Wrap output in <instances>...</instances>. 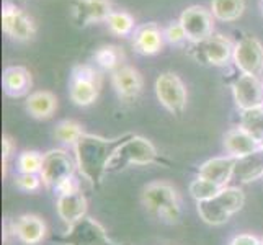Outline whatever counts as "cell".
Segmentation results:
<instances>
[{
  "instance_id": "277c9868",
  "label": "cell",
  "mask_w": 263,
  "mask_h": 245,
  "mask_svg": "<svg viewBox=\"0 0 263 245\" xmlns=\"http://www.w3.org/2000/svg\"><path fill=\"white\" fill-rule=\"evenodd\" d=\"M159 160L154 144L142 136H124L106 165V172H120L131 165H149Z\"/></svg>"
},
{
  "instance_id": "d6a6232c",
  "label": "cell",
  "mask_w": 263,
  "mask_h": 245,
  "mask_svg": "<svg viewBox=\"0 0 263 245\" xmlns=\"http://www.w3.org/2000/svg\"><path fill=\"white\" fill-rule=\"evenodd\" d=\"M229 245H261V239L252 234H239L229 242Z\"/></svg>"
},
{
  "instance_id": "d4e9b609",
  "label": "cell",
  "mask_w": 263,
  "mask_h": 245,
  "mask_svg": "<svg viewBox=\"0 0 263 245\" xmlns=\"http://www.w3.org/2000/svg\"><path fill=\"white\" fill-rule=\"evenodd\" d=\"M93 61L97 67L115 72L116 69L124 66V52L115 44H105L93 52Z\"/></svg>"
},
{
  "instance_id": "e575fe53",
  "label": "cell",
  "mask_w": 263,
  "mask_h": 245,
  "mask_svg": "<svg viewBox=\"0 0 263 245\" xmlns=\"http://www.w3.org/2000/svg\"><path fill=\"white\" fill-rule=\"evenodd\" d=\"M260 10H261V13H263V0H260Z\"/></svg>"
},
{
  "instance_id": "836d02e7",
  "label": "cell",
  "mask_w": 263,
  "mask_h": 245,
  "mask_svg": "<svg viewBox=\"0 0 263 245\" xmlns=\"http://www.w3.org/2000/svg\"><path fill=\"white\" fill-rule=\"evenodd\" d=\"M12 150H13V142L8 136H4L2 138V160H8L12 156Z\"/></svg>"
},
{
  "instance_id": "7c38bea8",
  "label": "cell",
  "mask_w": 263,
  "mask_h": 245,
  "mask_svg": "<svg viewBox=\"0 0 263 245\" xmlns=\"http://www.w3.org/2000/svg\"><path fill=\"white\" fill-rule=\"evenodd\" d=\"M234 102L240 111L263 106V82L260 77L240 74L232 84Z\"/></svg>"
},
{
  "instance_id": "52a82bcc",
  "label": "cell",
  "mask_w": 263,
  "mask_h": 245,
  "mask_svg": "<svg viewBox=\"0 0 263 245\" xmlns=\"http://www.w3.org/2000/svg\"><path fill=\"white\" fill-rule=\"evenodd\" d=\"M76 167V162L69 156V152L62 149H52L43 156L40 177L44 185L56 192L62 183L74 177Z\"/></svg>"
},
{
  "instance_id": "44dd1931",
  "label": "cell",
  "mask_w": 263,
  "mask_h": 245,
  "mask_svg": "<svg viewBox=\"0 0 263 245\" xmlns=\"http://www.w3.org/2000/svg\"><path fill=\"white\" fill-rule=\"evenodd\" d=\"M15 237L25 245H38L46 235V224L40 216L23 214L12 224Z\"/></svg>"
},
{
  "instance_id": "3957f363",
  "label": "cell",
  "mask_w": 263,
  "mask_h": 245,
  "mask_svg": "<svg viewBox=\"0 0 263 245\" xmlns=\"http://www.w3.org/2000/svg\"><path fill=\"white\" fill-rule=\"evenodd\" d=\"M246 204V195L239 186H224L211 199L196 203L199 219L210 225H222Z\"/></svg>"
},
{
  "instance_id": "9c48e42d",
  "label": "cell",
  "mask_w": 263,
  "mask_h": 245,
  "mask_svg": "<svg viewBox=\"0 0 263 245\" xmlns=\"http://www.w3.org/2000/svg\"><path fill=\"white\" fill-rule=\"evenodd\" d=\"M232 61L240 74L260 77L263 74V44L255 36H243L234 44Z\"/></svg>"
},
{
  "instance_id": "d6986e66",
  "label": "cell",
  "mask_w": 263,
  "mask_h": 245,
  "mask_svg": "<svg viewBox=\"0 0 263 245\" xmlns=\"http://www.w3.org/2000/svg\"><path fill=\"white\" fill-rule=\"evenodd\" d=\"M56 210L62 221H64L69 228L82 221L87 214V199L82 195L80 190L76 192H67L58 195Z\"/></svg>"
},
{
  "instance_id": "7a4b0ae2",
  "label": "cell",
  "mask_w": 263,
  "mask_h": 245,
  "mask_svg": "<svg viewBox=\"0 0 263 245\" xmlns=\"http://www.w3.org/2000/svg\"><path fill=\"white\" fill-rule=\"evenodd\" d=\"M142 204L157 219L175 224L181 216V203L178 192L167 181H152L142 190Z\"/></svg>"
},
{
  "instance_id": "7402d4cb",
  "label": "cell",
  "mask_w": 263,
  "mask_h": 245,
  "mask_svg": "<svg viewBox=\"0 0 263 245\" xmlns=\"http://www.w3.org/2000/svg\"><path fill=\"white\" fill-rule=\"evenodd\" d=\"M26 111L34 120H48L54 115L58 108V98L49 90H38L26 97Z\"/></svg>"
},
{
  "instance_id": "9a60e30c",
  "label": "cell",
  "mask_w": 263,
  "mask_h": 245,
  "mask_svg": "<svg viewBox=\"0 0 263 245\" xmlns=\"http://www.w3.org/2000/svg\"><path fill=\"white\" fill-rule=\"evenodd\" d=\"M111 85L120 100H123V102H134L144 88V79L136 67L124 64L120 69L111 72Z\"/></svg>"
},
{
  "instance_id": "ba28073f",
  "label": "cell",
  "mask_w": 263,
  "mask_h": 245,
  "mask_svg": "<svg viewBox=\"0 0 263 245\" xmlns=\"http://www.w3.org/2000/svg\"><path fill=\"white\" fill-rule=\"evenodd\" d=\"M180 23L186 33V40L193 44L204 43L214 34V20L210 8L203 5H190L180 15Z\"/></svg>"
},
{
  "instance_id": "4316f807",
  "label": "cell",
  "mask_w": 263,
  "mask_h": 245,
  "mask_svg": "<svg viewBox=\"0 0 263 245\" xmlns=\"http://www.w3.org/2000/svg\"><path fill=\"white\" fill-rule=\"evenodd\" d=\"M84 129L77 121L72 120H64L61 121L56 129H54V138L62 144H70V146H76V142L82 138Z\"/></svg>"
},
{
  "instance_id": "4dcf8cb0",
  "label": "cell",
  "mask_w": 263,
  "mask_h": 245,
  "mask_svg": "<svg viewBox=\"0 0 263 245\" xmlns=\"http://www.w3.org/2000/svg\"><path fill=\"white\" fill-rule=\"evenodd\" d=\"M164 38L165 43L172 44V46H180L183 44L186 40V33L181 26L180 20H174V22H168V25L164 28Z\"/></svg>"
},
{
  "instance_id": "ac0fdd59",
  "label": "cell",
  "mask_w": 263,
  "mask_h": 245,
  "mask_svg": "<svg viewBox=\"0 0 263 245\" xmlns=\"http://www.w3.org/2000/svg\"><path fill=\"white\" fill-rule=\"evenodd\" d=\"M261 147L263 144L242 126L229 129L224 136V149L228 152V156H232L235 159L246 157Z\"/></svg>"
},
{
  "instance_id": "5b68a950",
  "label": "cell",
  "mask_w": 263,
  "mask_h": 245,
  "mask_svg": "<svg viewBox=\"0 0 263 245\" xmlns=\"http://www.w3.org/2000/svg\"><path fill=\"white\" fill-rule=\"evenodd\" d=\"M102 88V74L92 64H79L69 79V97L77 106H90L97 102Z\"/></svg>"
},
{
  "instance_id": "8fae6325",
  "label": "cell",
  "mask_w": 263,
  "mask_h": 245,
  "mask_svg": "<svg viewBox=\"0 0 263 245\" xmlns=\"http://www.w3.org/2000/svg\"><path fill=\"white\" fill-rule=\"evenodd\" d=\"M111 0H74L70 4V15L79 28H85L93 23H106L113 13Z\"/></svg>"
},
{
  "instance_id": "603a6c76",
  "label": "cell",
  "mask_w": 263,
  "mask_h": 245,
  "mask_svg": "<svg viewBox=\"0 0 263 245\" xmlns=\"http://www.w3.org/2000/svg\"><path fill=\"white\" fill-rule=\"evenodd\" d=\"M234 178L239 180L240 183H250V181L263 178V147L246 157L237 159Z\"/></svg>"
},
{
  "instance_id": "2e32d148",
  "label": "cell",
  "mask_w": 263,
  "mask_h": 245,
  "mask_svg": "<svg viewBox=\"0 0 263 245\" xmlns=\"http://www.w3.org/2000/svg\"><path fill=\"white\" fill-rule=\"evenodd\" d=\"M234 44L229 36L214 33L204 43H201V56L203 59L214 67H224L232 61Z\"/></svg>"
},
{
  "instance_id": "83f0119b",
  "label": "cell",
  "mask_w": 263,
  "mask_h": 245,
  "mask_svg": "<svg viewBox=\"0 0 263 245\" xmlns=\"http://www.w3.org/2000/svg\"><path fill=\"white\" fill-rule=\"evenodd\" d=\"M221 190H222V186L213 183V181H210V180L199 178V177H196L188 186V192L196 203L211 199L213 196H216L217 193H219Z\"/></svg>"
},
{
  "instance_id": "ffe728a7",
  "label": "cell",
  "mask_w": 263,
  "mask_h": 245,
  "mask_svg": "<svg viewBox=\"0 0 263 245\" xmlns=\"http://www.w3.org/2000/svg\"><path fill=\"white\" fill-rule=\"evenodd\" d=\"M2 87L5 95L12 98H20L30 93L33 87L31 72L23 66H8L4 69Z\"/></svg>"
},
{
  "instance_id": "f546056e",
  "label": "cell",
  "mask_w": 263,
  "mask_h": 245,
  "mask_svg": "<svg viewBox=\"0 0 263 245\" xmlns=\"http://www.w3.org/2000/svg\"><path fill=\"white\" fill-rule=\"evenodd\" d=\"M18 174H38L43 167V156L36 150H25L16 159Z\"/></svg>"
},
{
  "instance_id": "8992f818",
  "label": "cell",
  "mask_w": 263,
  "mask_h": 245,
  "mask_svg": "<svg viewBox=\"0 0 263 245\" xmlns=\"http://www.w3.org/2000/svg\"><path fill=\"white\" fill-rule=\"evenodd\" d=\"M156 95L159 103L172 115H181L188 103V90L175 72H162L156 79Z\"/></svg>"
},
{
  "instance_id": "6da1fadb",
  "label": "cell",
  "mask_w": 263,
  "mask_h": 245,
  "mask_svg": "<svg viewBox=\"0 0 263 245\" xmlns=\"http://www.w3.org/2000/svg\"><path fill=\"white\" fill-rule=\"evenodd\" d=\"M123 138L105 139L95 134L84 133L82 138L74 146L80 175L88 180L92 185H98L106 174V165L110 162L115 149L120 146Z\"/></svg>"
},
{
  "instance_id": "e0dca14e",
  "label": "cell",
  "mask_w": 263,
  "mask_h": 245,
  "mask_svg": "<svg viewBox=\"0 0 263 245\" xmlns=\"http://www.w3.org/2000/svg\"><path fill=\"white\" fill-rule=\"evenodd\" d=\"M237 159L232 156H221L213 157L210 160L203 162L198 167V177L210 180L219 186H229V181L234 178V168Z\"/></svg>"
},
{
  "instance_id": "30bf717a",
  "label": "cell",
  "mask_w": 263,
  "mask_h": 245,
  "mask_svg": "<svg viewBox=\"0 0 263 245\" xmlns=\"http://www.w3.org/2000/svg\"><path fill=\"white\" fill-rule=\"evenodd\" d=\"M2 30L10 40L16 43L31 41L36 34L34 20L22 8L12 2L2 5Z\"/></svg>"
},
{
  "instance_id": "d590c367",
  "label": "cell",
  "mask_w": 263,
  "mask_h": 245,
  "mask_svg": "<svg viewBox=\"0 0 263 245\" xmlns=\"http://www.w3.org/2000/svg\"><path fill=\"white\" fill-rule=\"evenodd\" d=\"M261 245H263V239H261Z\"/></svg>"
},
{
  "instance_id": "484cf974",
  "label": "cell",
  "mask_w": 263,
  "mask_h": 245,
  "mask_svg": "<svg viewBox=\"0 0 263 245\" xmlns=\"http://www.w3.org/2000/svg\"><path fill=\"white\" fill-rule=\"evenodd\" d=\"M106 26L115 36H131L136 30L134 16L126 10H115L106 20Z\"/></svg>"
},
{
  "instance_id": "5bb4252c",
  "label": "cell",
  "mask_w": 263,
  "mask_h": 245,
  "mask_svg": "<svg viewBox=\"0 0 263 245\" xmlns=\"http://www.w3.org/2000/svg\"><path fill=\"white\" fill-rule=\"evenodd\" d=\"M164 43V28H160V25L156 22L136 26L134 33L131 34L133 49L141 56H154V54L160 52Z\"/></svg>"
},
{
  "instance_id": "cb8c5ba5",
  "label": "cell",
  "mask_w": 263,
  "mask_h": 245,
  "mask_svg": "<svg viewBox=\"0 0 263 245\" xmlns=\"http://www.w3.org/2000/svg\"><path fill=\"white\" fill-rule=\"evenodd\" d=\"M210 10L216 20L232 23L246 12V0H211Z\"/></svg>"
},
{
  "instance_id": "f1b7e54d",
  "label": "cell",
  "mask_w": 263,
  "mask_h": 245,
  "mask_svg": "<svg viewBox=\"0 0 263 245\" xmlns=\"http://www.w3.org/2000/svg\"><path fill=\"white\" fill-rule=\"evenodd\" d=\"M240 126L246 128L250 134L263 144V106L255 108V110L242 111L240 118Z\"/></svg>"
},
{
  "instance_id": "1f68e13d",
  "label": "cell",
  "mask_w": 263,
  "mask_h": 245,
  "mask_svg": "<svg viewBox=\"0 0 263 245\" xmlns=\"http://www.w3.org/2000/svg\"><path fill=\"white\" fill-rule=\"evenodd\" d=\"M15 185L23 192H36L43 185V180L38 174H18L15 178Z\"/></svg>"
},
{
  "instance_id": "4fadbf2b",
  "label": "cell",
  "mask_w": 263,
  "mask_h": 245,
  "mask_svg": "<svg viewBox=\"0 0 263 245\" xmlns=\"http://www.w3.org/2000/svg\"><path fill=\"white\" fill-rule=\"evenodd\" d=\"M62 240L67 245H116L106 237L102 225L87 216L77 224L70 225Z\"/></svg>"
}]
</instances>
